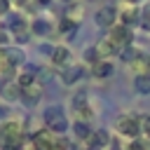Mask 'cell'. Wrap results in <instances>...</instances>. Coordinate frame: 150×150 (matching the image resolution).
<instances>
[{
	"label": "cell",
	"mask_w": 150,
	"mask_h": 150,
	"mask_svg": "<svg viewBox=\"0 0 150 150\" xmlns=\"http://www.w3.org/2000/svg\"><path fill=\"white\" fill-rule=\"evenodd\" d=\"M63 2H70V0H63Z\"/></svg>",
	"instance_id": "d590c367"
},
{
	"label": "cell",
	"mask_w": 150,
	"mask_h": 150,
	"mask_svg": "<svg viewBox=\"0 0 150 150\" xmlns=\"http://www.w3.org/2000/svg\"><path fill=\"white\" fill-rule=\"evenodd\" d=\"M84 75H87V68H84V66H66L63 73H61V82H63V84H75V82H80Z\"/></svg>",
	"instance_id": "52a82bcc"
},
{
	"label": "cell",
	"mask_w": 150,
	"mask_h": 150,
	"mask_svg": "<svg viewBox=\"0 0 150 150\" xmlns=\"http://www.w3.org/2000/svg\"><path fill=\"white\" fill-rule=\"evenodd\" d=\"M7 112H9V110H7V108H5V105H0V120H2V117H5V115H7Z\"/></svg>",
	"instance_id": "f1b7e54d"
},
{
	"label": "cell",
	"mask_w": 150,
	"mask_h": 150,
	"mask_svg": "<svg viewBox=\"0 0 150 150\" xmlns=\"http://www.w3.org/2000/svg\"><path fill=\"white\" fill-rule=\"evenodd\" d=\"M12 73H14V66L9 63V59L5 56V52H0V75H7L9 77Z\"/></svg>",
	"instance_id": "603a6c76"
},
{
	"label": "cell",
	"mask_w": 150,
	"mask_h": 150,
	"mask_svg": "<svg viewBox=\"0 0 150 150\" xmlns=\"http://www.w3.org/2000/svg\"><path fill=\"white\" fill-rule=\"evenodd\" d=\"M16 84L21 87V98H23V101H28V103L40 101V98H42V94H45L42 84H40V82H38V77H35V75H30V73L19 75Z\"/></svg>",
	"instance_id": "3957f363"
},
{
	"label": "cell",
	"mask_w": 150,
	"mask_h": 150,
	"mask_svg": "<svg viewBox=\"0 0 150 150\" xmlns=\"http://www.w3.org/2000/svg\"><path fill=\"white\" fill-rule=\"evenodd\" d=\"M52 30V26L45 21V19H35L33 21V33H38V35H47Z\"/></svg>",
	"instance_id": "7402d4cb"
},
{
	"label": "cell",
	"mask_w": 150,
	"mask_h": 150,
	"mask_svg": "<svg viewBox=\"0 0 150 150\" xmlns=\"http://www.w3.org/2000/svg\"><path fill=\"white\" fill-rule=\"evenodd\" d=\"M138 122H141V134H148L150 136V115H141Z\"/></svg>",
	"instance_id": "484cf974"
},
{
	"label": "cell",
	"mask_w": 150,
	"mask_h": 150,
	"mask_svg": "<svg viewBox=\"0 0 150 150\" xmlns=\"http://www.w3.org/2000/svg\"><path fill=\"white\" fill-rule=\"evenodd\" d=\"M9 12V0H0V14H7Z\"/></svg>",
	"instance_id": "83f0119b"
},
{
	"label": "cell",
	"mask_w": 150,
	"mask_h": 150,
	"mask_svg": "<svg viewBox=\"0 0 150 150\" xmlns=\"http://www.w3.org/2000/svg\"><path fill=\"white\" fill-rule=\"evenodd\" d=\"M5 52V56L9 59V63L16 68V66H21V63H26V54H23V49L21 47H5L2 49Z\"/></svg>",
	"instance_id": "30bf717a"
},
{
	"label": "cell",
	"mask_w": 150,
	"mask_h": 150,
	"mask_svg": "<svg viewBox=\"0 0 150 150\" xmlns=\"http://www.w3.org/2000/svg\"><path fill=\"white\" fill-rule=\"evenodd\" d=\"M115 129H117L122 136L131 138V141H136V138L141 136V122H138L136 115H120L117 122H115Z\"/></svg>",
	"instance_id": "277c9868"
},
{
	"label": "cell",
	"mask_w": 150,
	"mask_h": 150,
	"mask_svg": "<svg viewBox=\"0 0 150 150\" xmlns=\"http://www.w3.org/2000/svg\"><path fill=\"white\" fill-rule=\"evenodd\" d=\"M112 61H105V59H101V61H96L94 66H91V73L96 75V77H101V80H105V77H110L112 75Z\"/></svg>",
	"instance_id": "9c48e42d"
},
{
	"label": "cell",
	"mask_w": 150,
	"mask_h": 150,
	"mask_svg": "<svg viewBox=\"0 0 150 150\" xmlns=\"http://www.w3.org/2000/svg\"><path fill=\"white\" fill-rule=\"evenodd\" d=\"M108 40H110L115 47H127V45H131V40H134V30H131L129 26H124V23H115V26L110 28Z\"/></svg>",
	"instance_id": "5b68a950"
},
{
	"label": "cell",
	"mask_w": 150,
	"mask_h": 150,
	"mask_svg": "<svg viewBox=\"0 0 150 150\" xmlns=\"http://www.w3.org/2000/svg\"><path fill=\"white\" fill-rule=\"evenodd\" d=\"M134 89H136L141 96H150V73L136 75V77H134Z\"/></svg>",
	"instance_id": "5bb4252c"
},
{
	"label": "cell",
	"mask_w": 150,
	"mask_h": 150,
	"mask_svg": "<svg viewBox=\"0 0 150 150\" xmlns=\"http://www.w3.org/2000/svg\"><path fill=\"white\" fill-rule=\"evenodd\" d=\"M0 148L2 150H21L23 148V129L16 120L0 122Z\"/></svg>",
	"instance_id": "6da1fadb"
},
{
	"label": "cell",
	"mask_w": 150,
	"mask_h": 150,
	"mask_svg": "<svg viewBox=\"0 0 150 150\" xmlns=\"http://www.w3.org/2000/svg\"><path fill=\"white\" fill-rule=\"evenodd\" d=\"M16 2H19V5H26V2H30V0H16Z\"/></svg>",
	"instance_id": "d6a6232c"
},
{
	"label": "cell",
	"mask_w": 150,
	"mask_h": 150,
	"mask_svg": "<svg viewBox=\"0 0 150 150\" xmlns=\"http://www.w3.org/2000/svg\"><path fill=\"white\" fill-rule=\"evenodd\" d=\"M84 61H87V63H91V66H94L96 61H101V56H98V52H96V45L84 49Z\"/></svg>",
	"instance_id": "cb8c5ba5"
},
{
	"label": "cell",
	"mask_w": 150,
	"mask_h": 150,
	"mask_svg": "<svg viewBox=\"0 0 150 150\" xmlns=\"http://www.w3.org/2000/svg\"><path fill=\"white\" fill-rule=\"evenodd\" d=\"M141 23H143L145 28H150V2H145L143 9H141Z\"/></svg>",
	"instance_id": "d4e9b609"
},
{
	"label": "cell",
	"mask_w": 150,
	"mask_h": 150,
	"mask_svg": "<svg viewBox=\"0 0 150 150\" xmlns=\"http://www.w3.org/2000/svg\"><path fill=\"white\" fill-rule=\"evenodd\" d=\"M42 120H45L47 131H52V134H56V136L68 131V117H66L63 108H59V105H49V108H45Z\"/></svg>",
	"instance_id": "7a4b0ae2"
},
{
	"label": "cell",
	"mask_w": 150,
	"mask_h": 150,
	"mask_svg": "<svg viewBox=\"0 0 150 150\" xmlns=\"http://www.w3.org/2000/svg\"><path fill=\"white\" fill-rule=\"evenodd\" d=\"M129 150H148V148H145V143H143V141H138V138H136V141H131Z\"/></svg>",
	"instance_id": "4316f807"
},
{
	"label": "cell",
	"mask_w": 150,
	"mask_h": 150,
	"mask_svg": "<svg viewBox=\"0 0 150 150\" xmlns=\"http://www.w3.org/2000/svg\"><path fill=\"white\" fill-rule=\"evenodd\" d=\"M2 94H5L7 101H16V98H21V87H19L16 82H7V84L2 87Z\"/></svg>",
	"instance_id": "d6986e66"
},
{
	"label": "cell",
	"mask_w": 150,
	"mask_h": 150,
	"mask_svg": "<svg viewBox=\"0 0 150 150\" xmlns=\"http://www.w3.org/2000/svg\"><path fill=\"white\" fill-rule=\"evenodd\" d=\"M5 42H7V35H5L2 30H0V45H5Z\"/></svg>",
	"instance_id": "f546056e"
},
{
	"label": "cell",
	"mask_w": 150,
	"mask_h": 150,
	"mask_svg": "<svg viewBox=\"0 0 150 150\" xmlns=\"http://www.w3.org/2000/svg\"><path fill=\"white\" fill-rule=\"evenodd\" d=\"M117 16H120V19H122V23H124V26H129V28H131V26H136V23H141V12H138V9H124V12H122V14H117Z\"/></svg>",
	"instance_id": "2e32d148"
},
{
	"label": "cell",
	"mask_w": 150,
	"mask_h": 150,
	"mask_svg": "<svg viewBox=\"0 0 150 150\" xmlns=\"http://www.w3.org/2000/svg\"><path fill=\"white\" fill-rule=\"evenodd\" d=\"M124 2H138V0H124Z\"/></svg>",
	"instance_id": "e575fe53"
},
{
	"label": "cell",
	"mask_w": 150,
	"mask_h": 150,
	"mask_svg": "<svg viewBox=\"0 0 150 150\" xmlns=\"http://www.w3.org/2000/svg\"><path fill=\"white\" fill-rule=\"evenodd\" d=\"M134 70H136V75H143V73H150V56L148 54H143V52H138V56L129 63Z\"/></svg>",
	"instance_id": "7c38bea8"
},
{
	"label": "cell",
	"mask_w": 150,
	"mask_h": 150,
	"mask_svg": "<svg viewBox=\"0 0 150 150\" xmlns=\"http://www.w3.org/2000/svg\"><path fill=\"white\" fill-rule=\"evenodd\" d=\"M110 150H122V148H120V143H110Z\"/></svg>",
	"instance_id": "4dcf8cb0"
},
{
	"label": "cell",
	"mask_w": 150,
	"mask_h": 150,
	"mask_svg": "<svg viewBox=\"0 0 150 150\" xmlns=\"http://www.w3.org/2000/svg\"><path fill=\"white\" fill-rule=\"evenodd\" d=\"M115 49H117V47H115V45H112L108 38H105V40H101V42L96 45V52H98V56H110Z\"/></svg>",
	"instance_id": "ffe728a7"
},
{
	"label": "cell",
	"mask_w": 150,
	"mask_h": 150,
	"mask_svg": "<svg viewBox=\"0 0 150 150\" xmlns=\"http://www.w3.org/2000/svg\"><path fill=\"white\" fill-rule=\"evenodd\" d=\"M2 87H5V82H2V80H0V91H2Z\"/></svg>",
	"instance_id": "836d02e7"
},
{
	"label": "cell",
	"mask_w": 150,
	"mask_h": 150,
	"mask_svg": "<svg viewBox=\"0 0 150 150\" xmlns=\"http://www.w3.org/2000/svg\"><path fill=\"white\" fill-rule=\"evenodd\" d=\"M94 19H96V26L110 30V28L115 26V21H117V9H115V7H101V9L94 14Z\"/></svg>",
	"instance_id": "8992f818"
},
{
	"label": "cell",
	"mask_w": 150,
	"mask_h": 150,
	"mask_svg": "<svg viewBox=\"0 0 150 150\" xmlns=\"http://www.w3.org/2000/svg\"><path fill=\"white\" fill-rule=\"evenodd\" d=\"M103 145H110V138H108L105 129H98V131H94V134L89 136V148H91V150H98V148H103Z\"/></svg>",
	"instance_id": "4fadbf2b"
},
{
	"label": "cell",
	"mask_w": 150,
	"mask_h": 150,
	"mask_svg": "<svg viewBox=\"0 0 150 150\" xmlns=\"http://www.w3.org/2000/svg\"><path fill=\"white\" fill-rule=\"evenodd\" d=\"M49 59H52L54 66H66V63L70 61V49L63 47V45H59V47H54V52H52Z\"/></svg>",
	"instance_id": "8fae6325"
},
{
	"label": "cell",
	"mask_w": 150,
	"mask_h": 150,
	"mask_svg": "<svg viewBox=\"0 0 150 150\" xmlns=\"http://www.w3.org/2000/svg\"><path fill=\"white\" fill-rule=\"evenodd\" d=\"M73 108H75V112H82V117H91V108H89L84 94H77L73 98Z\"/></svg>",
	"instance_id": "9a60e30c"
},
{
	"label": "cell",
	"mask_w": 150,
	"mask_h": 150,
	"mask_svg": "<svg viewBox=\"0 0 150 150\" xmlns=\"http://www.w3.org/2000/svg\"><path fill=\"white\" fill-rule=\"evenodd\" d=\"M38 2H40V5H49V0H38Z\"/></svg>",
	"instance_id": "1f68e13d"
},
{
	"label": "cell",
	"mask_w": 150,
	"mask_h": 150,
	"mask_svg": "<svg viewBox=\"0 0 150 150\" xmlns=\"http://www.w3.org/2000/svg\"><path fill=\"white\" fill-rule=\"evenodd\" d=\"M120 56H122V61H124V63H131V61L138 56V49H136V47H131V45H127V47H122Z\"/></svg>",
	"instance_id": "44dd1931"
},
{
	"label": "cell",
	"mask_w": 150,
	"mask_h": 150,
	"mask_svg": "<svg viewBox=\"0 0 150 150\" xmlns=\"http://www.w3.org/2000/svg\"><path fill=\"white\" fill-rule=\"evenodd\" d=\"M7 26L14 30V35H16V33H23V28H26V19H23L21 14H9Z\"/></svg>",
	"instance_id": "ac0fdd59"
},
{
	"label": "cell",
	"mask_w": 150,
	"mask_h": 150,
	"mask_svg": "<svg viewBox=\"0 0 150 150\" xmlns=\"http://www.w3.org/2000/svg\"><path fill=\"white\" fill-rule=\"evenodd\" d=\"M73 134H75V138H82V141H89V136H91V129H89V124H87V122H82V120H77V122L73 124Z\"/></svg>",
	"instance_id": "e0dca14e"
},
{
	"label": "cell",
	"mask_w": 150,
	"mask_h": 150,
	"mask_svg": "<svg viewBox=\"0 0 150 150\" xmlns=\"http://www.w3.org/2000/svg\"><path fill=\"white\" fill-rule=\"evenodd\" d=\"M56 141H54V134L52 131H38L33 136V150H54Z\"/></svg>",
	"instance_id": "ba28073f"
}]
</instances>
